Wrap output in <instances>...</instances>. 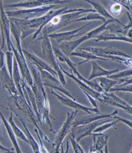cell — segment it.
<instances>
[{"label": "cell", "instance_id": "74e56055", "mask_svg": "<svg viewBox=\"0 0 132 153\" xmlns=\"http://www.w3.org/2000/svg\"><path fill=\"white\" fill-rule=\"evenodd\" d=\"M110 9L111 13L113 15H115L116 16H120L123 12L122 8L121 7V5L118 3H117V4L112 5L110 8Z\"/></svg>", "mask_w": 132, "mask_h": 153}, {"label": "cell", "instance_id": "8fae6325", "mask_svg": "<svg viewBox=\"0 0 132 153\" xmlns=\"http://www.w3.org/2000/svg\"><path fill=\"white\" fill-rule=\"evenodd\" d=\"M110 121V120L104 121L98 120L89 124L77 126L74 128H72L70 134L74 136L75 140L79 142L81 139L85 137L88 136H92V133L97 127Z\"/></svg>", "mask_w": 132, "mask_h": 153}, {"label": "cell", "instance_id": "83f0119b", "mask_svg": "<svg viewBox=\"0 0 132 153\" xmlns=\"http://www.w3.org/2000/svg\"><path fill=\"white\" fill-rule=\"evenodd\" d=\"M10 21V20H9ZM10 31L13 33V36H14L15 40L16 42L18 51L21 56H24L22 51V48L21 46V33L20 30L19 29L18 26L11 21H10Z\"/></svg>", "mask_w": 132, "mask_h": 153}, {"label": "cell", "instance_id": "4fadbf2b", "mask_svg": "<svg viewBox=\"0 0 132 153\" xmlns=\"http://www.w3.org/2000/svg\"><path fill=\"white\" fill-rule=\"evenodd\" d=\"M38 71L40 74L41 78L44 85L50 87L51 89H55V91H61L62 93L67 95L69 98L74 100V101H76V99L70 94L67 90H66L64 88L61 82L58 80L55 76H54L53 75H52L51 74H50L49 72L46 71Z\"/></svg>", "mask_w": 132, "mask_h": 153}, {"label": "cell", "instance_id": "f546056e", "mask_svg": "<svg viewBox=\"0 0 132 153\" xmlns=\"http://www.w3.org/2000/svg\"><path fill=\"white\" fill-rule=\"evenodd\" d=\"M97 79L100 81L99 85L102 88L103 91L106 93H109L110 89L118 84V81L113 80L103 76L98 77Z\"/></svg>", "mask_w": 132, "mask_h": 153}, {"label": "cell", "instance_id": "f35d334b", "mask_svg": "<svg viewBox=\"0 0 132 153\" xmlns=\"http://www.w3.org/2000/svg\"><path fill=\"white\" fill-rule=\"evenodd\" d=\"M112 118L115 119L116 120H118L119 122H123V123H125L128 126H129L130 128H132V121L128 120V119H126L123 118H121V117H119V116H118L117 115H115V116H113Z\"/></svg>", "mask_w": 132, "mask_h": 153}, {"label": "cell", "instance_id": "7a4b0ae2", "mask_svg": "<svg viewBox=\"0 0 132 153\" xmlns=\"http://www.w3.org/2000/svg\"><path fill=\"white\" fill-rule=\"evenodd\" d=\"M28 66L30 68L34 79V84L31 86V88L34 95L37 110L41 117V123H46L49 125L50 131H52L53 134H56V131L53 128L50 118L54 120L55 119L50 115L49 102L48 101L46 89L42 83L40 72L38 69L30 62H28Z\"/></svg>", "mask_w": 132, "mask_h": 153}, {"label": "cell", "instance_id": "484cf974", "mask_svg": "<svg viewBox=\"0 0 132 153\" xmlns=\"http://www.w3.org/2000/svg\"><path fill=\"white\" fill-rule=\"evenodd\" d=\"M16 117L18 118L20 120L21 123H22V126H23L24 129V133L26 134V136L27 139H28V141L29 142V144L31 146L32 149H33V151L34 153H40V149H39V144L37 143L36 141L35 140L34 138L33 137V136L31 134V133H30L29 130L28 129V126H26V122L24 121V120L21 117L20 115L16 114H15Z\"/></svg>", "mask_w": 132, "mask_h": 153}, {"label": "cell", "instance_id": "836d02e7", "mask_svg": "<svg viewBox=\"0 0 132 153\" xmlns=\"http://www.w3.org/2000/svg\"><path fill=\"white\" fill-rule=\"evenodd\" d=\"M13 56H14L13 52L9 51H6V63H7L8 72L12 79H13V61H14Z\"/></svg>", "mask_w": 132, "mask_h": 153}, {"label": "cell", "instance_id": "e575fe53", "mask_svg": "<svg viewBox=\"0 0 132 153\" xmlns=\"http://www.w3.org/2000/svg\"><path fill=\"white\" fill-rule=\"evenodd\" d=\"M119 122L118 120L112 121V122H108L105 123L104 124H102L101 126H99L98 127L96 128L94 131V133H101L106 131L107 129L110 128L112 127V126H115V124H117L118 122Z\"/></svg>", "mask_w": 132, "mask_h": 153}, {"label": "cell", "instance_id": "d6986e66", "mask_svg": "<svg viewBox=\"0 0 132 153\" xmlns=\"http://www.w3.org/2000/svg\"><path fill=\"white\" fill-rule=\"evenodd\" d=\"M59 68L61 71H62V73L66 74L67 76H68L69 77L72 79L74 80L75 81V82L77 83V84L80 85V87L81 89H82V91L86 92L87 94L92 96V98H94L95 100L98 101L101 103H103V95L102 93H99L95 90L92 89V88L89 87V86L87 85L86 84H85L84 82H82L81 81L79 80V79L75 76V75H74L72 73V71H71V74L66 71L62 66H61V64H59Z\"/></svg>", "mask_w": 132, "mask_h": 153}, {"label": "cell", "instance_id": "7bdbcfd3", "mask_svg": "<svg viewBox=\"0 0 132 153\" xmlns=\"http://www.w3.org/2000/svg\"><path fill=\"white\" fill-rule=\"evenodd\" d=\"M0 149H1V150H2V151H5L6 152H8V153H14V152L11 151H13L14 149L13 148H12L11 149H7V148L4 147L3 146L1 145V144L0 143Z\"/></svg>", "mask_w": 132, "mask_h": 153}, {"label": "cell", "instance_id": "9c48e42d", "mask_svg": "<svg viewBox=\"0 0 132 153\" xmlns=\"http://www.w3.org/2000/svg\"><path fill=\"white\" fill-rule=\"evenodd\" d=\"M77 112V111H75L71 113H67V118L66 121L57 132V135L52 143V151L53 153H59L61 145L63 143L64 138L71 131L74 119L75 118Z\"/></svg>", "mask_w": 132, "mask_h": 153}, {"label": "cell", "instance_id": "e0dca14e", "mask_svg": "<svg viewBox=\"0 0 132 153\" xmlns=\"http://www.w3.org/2000/svg\"><path fill=\"white\" fill-rule=\"evenodd\" d=\"M118 114V111L116 109L114 112L110 114H103V113H99V114H94L87 116H82L80 117L75 118L74 119V122L72 124V128H74L77 126L84 125V124H89L92 122H94L96 121L101 120L102 119L108 118H112L114 116Z\"/></svg>", "mask_w": 132, "mask_h": 153}, {"label": "cell", "instance_id": "cb8c5ba5", "mask_svg": "<svg viewBox=\"0 0 132 153\" xmlns=\"http://www.w3.org/2000/svg\"><path fill=\"white\" fill-rule=\"evenodd\" d=\"M70 56H76L81 57L82 58L85 59V60L82 61V62H80L76 63L77 65H81V64H84L85 63H86L89 61L94 60H108L102 58L100 57L96 56L94 54H92V53L88 52V51H82L79 48H77V49H75V51L72 52L70 55Z\"/></svg>", "mask_w": 132, "mask_h": 153}, {"label": "cell", "instance_id": "1f68e13d", "mask_svg": "<svg viewBox=\"0 0 132 153\" xmlns=\"http://www.w3.org/2000/svg\"><path fill=\"white\" fill-rule=\"evenodd\" d=\"M94 20H102L104 23L106 21V19L101 16V15H99L97 13H90L86 16H82V18L78 19L76 20H75L74 22H79L81 21H92Z\"/></svg>", "mask_w": 132, "mask_h": 153}, {"label": "cell", "instance_id": "ab89813d", "mask_svg": "<svg viewBox=\"0 0 132 153\" xmlns=\"http://www.w3.org/2000/svg\"><path fill=\"white\" fill-rule=\"evenodd\" d=\"M83 92L84 93L85 95H86L87 97L88 98V100L89 101V102L92 103V105H93L94 108H99V107H98V105L97 103V102H96L95 99L94 98H92V96H90V95L87 94L86 92H85L84 91H83Z\"/></svg>", "mask_w": 132, "mask_h": 153}, {"label": "cell", "instance_id": "3957f363", "mask_svg": "<svg viewBox=\"0 0 132 153\" xmlns=\"http://www.w3.org/2000/svg\"><path fill=\"white\" fill-rule=\"evenodd\" d=\"M87 13H95L97 12L94 9H85L84 11L69 13L55 16L42 28V36H48V35L51 34V33H53L56 30L60 29L68 24L74 23L78 19L82 18V15Z\"/></svg>", "mask_w": 132, "mask_h": 153}, {"label": "cell", "instance_id": "b9f144b4", "mask_svg": "<svg viewBox=\"0 0 132 153\" xmlns=\"http://www.w3.org/2000/svg\"><path fill=\"white\" fill-rule=\"evenodd\" d=\"M69 148H70V145H69V142L67 141V143H66V150L64 151V146H63V143H62L61 146L60 148V150L61 151V153H69Z\"/></svg>", "mask_w": 132, "mask_h": 153}, {"label": "cell", "instance_id": "5b68a950", "mask_svg": "<svg viewBox=\"0 0 132 153\" xmlns=\"http://www.w3.org/2000/svg\"><path fill=\"white\" fill-rule=\"evenodd\" d=\"M112 22H115L112 20L108 19L100 27L96 28L95 29L88 32L86 35L81 37V38L79 39L78 40L73 41L62 42L59 46V48L66 56L69 58V56H70V53L74 51L75 49H76L78 46L80 45L84 41L89 40L90 39L94 38H95V36L100 35L103 32V31L105 30H108L107 26L108 24Z\"/></svg>", "mask_w": 132, "mask_h": 153}, {"label": "cell", "instance_id": "4dcf8cb0", "mask_svg": "<svg viewBox=\"0 0 132 153\" xmlns=\"http://www.w3.org/2000/svg\"><path fill=\"white\" fill-rule=\"evenodd\" d=\"M132 79L131 78L128 81H127V82L123 83L122 84L116 85L110 89L109 92L125 91L132 93Z\"/></svg>", "mask_w": 132, "mask_h": 153}, {"label": "cell", "instance_id": "2e32d148", "mask_svg": "<svg viewBox=\"0 0 132 153\" xmlns=\"http://www.w3.org/2000/svg\"><path fill=\"white\" fill-rule=\"evenodd\" d=\"M11 48L13 53L15 54V59L18 63V67L20 69L21 73L23 76V79L31 87L34 84V80L29 71V68L27 64L25 57L21 56L18 50L14 48L13 44L11 45Z\"/></svg>", "mask_w": 132, "mask_h": 153}, {"label": "cell", "instance_id": "4316f807", "mask_svg": "<svg viewBox=\"0 0 132 153\" xmlns=\"http://www.w3.org/2000/svg\"><path fill=\"white\" fill-rule=\"evenodd\" d=\"M0 117L2 119V121L4 123L6 129L8 131V135L9 136V138L10 139V140H11V142L13 143L15 151L16 152V153H23L20 148V146H19L18 143V141L16 140V136H15L14 133L12 131V129H11L10 126L9 125V123H8V121L6 120L4 115H3V114H2L1 111H0Z\"/></svg>", "mask_w": 132, "mask_h": 153}, {"label": "cell", "instance_id": "8992f818", "mask_svg": "<svg viewBox=\"0 0 132 153\" xmlns=\"http://www.w3.org/2000/svg\"><path fill=\"white\" fill-rule=\"evenodd\" d=\"M37 40H42L41 47L43 55H44V57L50 65V66L57 73L60 82L62 85H65L66 81L64 73H62L59 68L60 64L54 55L52 45L49 38L48 36H41Z\"/></svg>", "mask_w": 132, "mask_h": 153}, {"label": "cell", "instance_id": "ee69618b", "mask_svg": "<svg viewBox=\"0 0 132 153\" xmlns=\"http://www.w3.org/2000/svg\"><path fill=\"white\" fill-rule=\"evenodd\" d=\"M89 153H97V152H96L93 151L92 150V149L90 148V151H89Z\"/></svg>", "mask_w": 132, "mask_h": 153}, {"label": "cell", "instance_id": "d590c367", "mask_svg": "<svg viewBox=\"0 0 132 153\" xmlns=\"http://www.w3.org/2000/svg\"><path fill=\"white\" fill-rule=\"evenodd\" d=\"M105 93L106 95H107L108 97H110V98L112 99L115 102H117L118 103L121 104L122 105L124 106L127 107V108H132V106L130 105H129L128 103L125 102L124 101H123L121 99L117 97L113 92H109V93L105 92Z\"/></svg>", "mask_w": 132, "mask_h": 153}, {"label": "cell", "instance_id": "30bf717a", "mask_svg": "<svg viewBox=\"0 0 132 153\" xmlns=\"http://www.w3.org/2000/svg\"><path fill=\"white\" fill-rule=\"evenodd\" d=\"M0 30L2 31V44L1 48H4L5 43L7 44L8 51H12L11 45L13 44L10 39V21L4 11L2 1H0Z\"/></svg>", "mask_w": 132, "mask_h": 153}, {"label": "cell", "instance_id": "6da1fadb", "mask_svg": "<svg viewBox=\"0 0 132 153\" xmlns=\"http://www.w3.org/2000/svg\"><path fill=\"white\" fill-rule=\"evenodd\" d=\"M81 11V9H68V6H64L57 10H50L43 16L31 20H20L16 19L8 18L13 21L20 30L21 33V40H24L26 37L33 33V39H35L42 30L44 26L49 23L52 19L59 15H64L69 13Z\"/></svg>", "mask_w": 132, "mask_h": 153}, {"label": "cell", "instance_id": "8d00e7d4", "mask_svg": "<svg viewBox=\"0 0 132 153\" xmlns=\"http://www.w3.org/2000/svg\"><path fill=\"white\" fill-rule=\"evenodd\" d=\"M69 137L70 139V141L71 143L72 148L74 149V153H85L84 149L81 147L80 145L79 144V142H77L75 140V139L74 136L70 134L69 135Z\"/></svg>", "mask_w": 132, "mask_h": 153}, {"label": "cell", "instance_id": "f6af8a7d", "mask_svg": "<svg viewBox=\"0 0 132 153\" xmlns=\"http://www.w3.org/2000/svg\"><path fill=\"white\" fill-rule=\"evenodd\" d=\"M130 153H132V151H130Z\"/></svg>", "mask_w": 132, "mask_h": 153}, {"label": "cell", "instance_id": "d4e9b609", "mask_svg": "<svg viewBox=\"0 0 132 153\" xmlns=\"http://www.w3.org/2000/svg\"><path fill=\"white\" fill-rule=\"evenodd\" d=\"M95 38H96L95 40L96 42H99L100 41L118 40L130 43H132V39L129 38L125 36H119L114 33H101L100 35L95 36Z\"/></svg>", "mask_w": 132, "mask_h": 153}, {"label": "cell", "instance_id": "bcb514c9", "mask_svg": "<svg viewBox=\"0 0 132 153\" xmlns=\"http://www.w3.org/2000/svg\"><path fill=\"white\" fill-rule=\"evenodd\" d=\"M8 153V152H5V153Z\"/></svg>", "mask_w": 132, "mask_h": 153}, {"label": "cell", "instance_id": "7402d4cb", "mask_svg": "<svg viewBox=\"0 0 132 153\" xmlns=\"http://www.w3.org/2000/svg\"><path fill=\"white\" fill-rule=\"evenodd\" d=\"M119 71V69H115L114 71H107L106 69L101 68L96 62L92 61V70L88 80L91 81L93 79L97 77L98 78L100 76H110Z\"/></svg>", "mask_w": 132, "mask_h": 153}, {"label": "cell", "instance_id": "5bb4252c", "mask_svg": "<svg viewBox=\"0 0 132 153\" xmlns=\"http://www.w3.org/2000/svg\"><path fill=\"white\" fill-rule=\"evenodd\" d=\"M22 53L25 58H26L28 62H30L38 70H44L48 71L54 76H58V74L52 68L42 59L39 58L33 52L28 49H22Z\"/></svg>", "mask_w": 132, "mask_h": 153}, {"label": "cell", "instance_id": "f1b7e54d", "mask_svg": "<svg viewBox=\"0 0 132 153\" xmlns=\"http://www.w3.org/2000/svg\"><path fill=\"white\" fill-rule=\"evenodd\" d=\"M8 123H9V125L10 126L12 131L14 133L15 136L16 137H18L20 139L24 142H26V143L29 144V142L28 141V139L26 137L25 134H24V133L15 124V122L14 121V120H13V112H12V111H11L10 117L8 119Z\"/></svg>", "mask_w": 132, "mask_h": 153}, {"label": "cell", "instance_id": "7dc6e473", "mask_svg": "<svg viewBox=\"0 0 132 153\" xmlns=\"http://www.w3.org/2000/svg\"><path fill=\"white\" fill-rule=\"evenodd\" d=\"M0 31H1V30H0Z\"/></svg>", "mask_w": 132, "mask_h": 153}, {"label": "cell", "instance_id": "ba28073f", "mask_svg": "<svg viewBox=\"0 0 132 153\" xmlns=\"http://www.w3.org/2000/svg\"><path fill=\"white\" fill-rule=\"evenodd\" d=\"M52 48L53 49L54 53L55 55L56 58L57 59V60L62 62H66L68 65L69 66L71 71H74L75 75H76V77L79 80L81 81L82 82H84L85 84H86L89 86V87L92 88V89L95 90V91H97L99 93H102L103 91L102 88L99 85L97 81L92 82L91 81H88L86 79H85L83 76H81L79 71H77V68H76V63H74L70 60L69 58L66 56L62 52L59 48H57L56 46H52Z\"/></svg>", "mask_w": 132, "mask_h": 153}, {"label": "cell", "instance_id": "52a82bcc", "mask_svg": "<svg viewBox=\"0 0 132 153\" xmlns=\"http://www.w3.org/2000/svg\"><path fill=\"white\" fill-rule=\"evenodd\" d=\"M55 6L56 5H49L31 9H21L16 11H5V13L8 18L27 20L37 18L44 16L52 9L55 7Z\"/></svg>", "mask_w": 132, "mask_h": 153}, {"label": "cell", "instance_id": "ffe728a7", "mask_svg": "<svg viewBox=\"0 0 132 153\" xmlns=\"http://www.w3.org/2000/svg\"><path fill=\"white\" fill-rule=\"evenodd\" d=\"M91 24H92V23L89 22V23H87L86 25L82 26V27L79 28L78 29L72 30V31L50 34V35H48V37L49 38L54 39L56 41L57 43L62 42H69V41H70V40H71L75 36H77L79 35H81V34H78L79 31L84 29L85 27H86V26L89 25Z\"/></svg>", "mask_w": 132, "mask_h": 153}, {"label": "cell", "instance_id": "60d3db41", "mask_svg": "<svg viewBox=\"0 0 132 153\" xmlns=\"http://www.w3.org/2000/svg\"><path fill=\"white\" fill-rule=\"evenodd\" d=\"M5 55L2 49L0 48V70L5 65Z\"/></svg>", "mask_w": 132, "mask_h": 153}, {"label": "cell", "instance_id": "44dd1931", "mask_svg": "<svg viewBox=\"0 0 132 153\" xmlns=\"http://www.w3.org/2000/svg\"><path fill=\"white\" fill-rule=\"evenodd\" d=\"M110 134H104L101 133H92L94 144L91 147L93 151H100L103 149L105 146L107 144V142Z\"/></svg>", "mask_w": 132, "mask_h": 153}, {"label": "cell", "instance_id": "7c38bea8", "mask_svg": "<svg viewBox=\"0 0 132 153\" xmlns=\"http://www.w3.org/2000/svg\"><path fill=\"white\" fill-rule=\"evenodd\" d=\"M57 93H56L55 91H54L53 89H51V93L53 94L54 96H55L56 97L58 100L59 101H61L62 104H64V105L67 106L68 107L72 108L74 109L75 111H85L87 113L88 115L92 114V112L95 113V114H99L101 113L100 111H99V108H88L87 106L84 105H82V104L78 103L77 102H75V101H74L71 99H70L69 97H66L65 95H64L60 91H57Z\"/></svg>", "mask_w": 132, "mask_h": 153}, {"label": "cell", "instance_id": "603a6c76", "mask_svg": "<svg viewBox=\"0 0 132 153\" xmlns=\"http://www.w3.org/2000/svg\"><path fill=\"white\" fill-rule=\"evenodd\" d=\"M86 1L90 4H92V5L93 6V7L95 9L94 10L96 12H98V13H99V15H101V16L104 17L105 19L108 18V19L112 20L115 22H117L118 24L122 26L123 27L125 26V25L122 23L119 20H118L116 18H114L110 15V13H109L106 9H105L103 6L101 5V3L98 1Z\"/></svg>", "mask_w": 132, "mask_h": 153}, {"label": "cell", "instance_id": "9a60e30c", "mask_svg": "<svg viewBox=\"0 0 132 153\" xmlns=\"http://www.w3.org/2000/svg\"><path fill=\"white\" fill-rule=\"evenodd\" d=\"M66 1H57V0H39V1H29L25 2H20L14 4H8L3 6V8H25L26 9H31L40 7L44 6L49 5H56L58 4H63Z\"/></svg>", "mask_w": 132, "mask_h": 153}, {"label": "cell", "instance_id": "d6a6232c", "mask_svg": "<svg viewBox=\"0 0 132 153\" xmlns=\"http://www.w3.org/2000/svg\"><path fill=\"white\" fill-rule=\"evenodd\" d=\"M132 74V69L131 68L130 69L125 70L123 71H118L117 73L114 74L112 75H110V76H107V78L113 80L117 81L120 79L123 78L125 77H128L130 76Z\"/></svg>", "mask_w": 132, "mask_h": 153}, {"label": "cell", "instance_id": "277c9868", "mask_svg": "<svg viewBox=\"0 0 132 153\" xmlns=\"http://www.w3.org/2000/svg\"><path fill=\"white\" fill-rule=\"evenodd\" d=\"M85 51L92 53L94 55L108 60H112L120 63H123L129 67L132 66V56L122 51L110 48H79Z\"/></svg>", "mask_w": 132, "mask_h": 153}, {"label": "cell", "instance_id": "ac0fdd59", "mask_svg": "<svg viewBox=\"0 0 132 153\" xmlns=\"http://www.w3.org/2000/svg\"><path fill=\"white\" fill-rule=\"evenodd\" d=\"M0 76L3 88L6 89L11 96L16 97L19 96V94L16 88L14 81L10 76L6 65L0 70Z\"/></svg>", "mask_w": 132, "mask_h": 153}]
</instances>
